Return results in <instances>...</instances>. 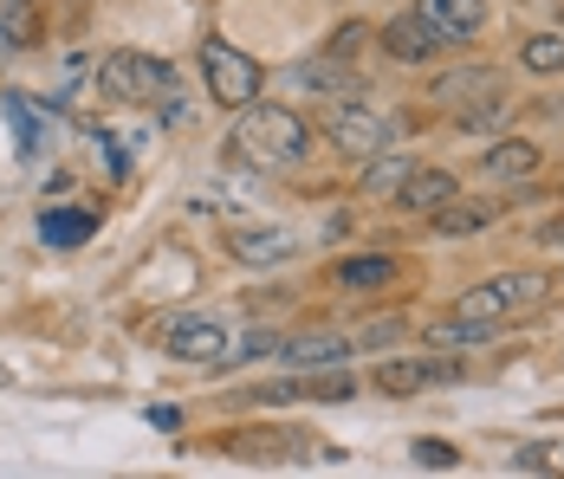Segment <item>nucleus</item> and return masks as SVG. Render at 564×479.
Instances as JSON below:
<instances>
[{"mask_svg": "<svg viewBox=\"0 0 564 479\" xmlns=\"http://www.w3.org/2000/svg\"><path fill=\"white\" fill-rule=\"evenodd\" d=\"M234 143H240V156L260 162V168H292V162L312 150V137H305V123L292 117L285 105H260L240 117V130H234Z\"/></svg>", "mask_w": 564, "mask_h": 479, "instance_id": "1", "label": "nucleus"}, {"mask_svg": "<svg viewBox=\"0 0 564 479\" xmlns=\"http://www.w3.org/2000/svg\"><path fill=\"white\" fill-rule=\"evenodd\" d=\"M552 292V279L545 272H500V279H487V285H474L467 298H460V312L454 318H474V324H500L512 318V312H525L532 298H545Z\"/></svg>", "mask_w": 564, "mask_h": 479, "instance_id": "2", "label": "nucleus"}, {"mask_svg": "<svg viewBox=\"0 0 564 479\" xmlns=\"http://www.w3.org/2000/svg\"><path fill=\"white\" fill-rule=\"evenodd\" d=\"M98 91L117 98V105H150V98H170L175 91V72L150 53H111L98 65Z\"/></svg>", "mask_w": 564, "mask_h": 479, "instance_id": "3", "label": "nucleus"}, {"mask_svg": "<svg viewBox=\"0 0 564 479\" xmlns=\"http://www.w3.org/2000/svg\"><path fill=\"white\" fill-rule=\"evenodd\" d=\"M202 78H208V98L227 110H247L260 91V65L247 53H234L227 40H202Z\"/></svg>", "mask_w": 564, "mask_h": 479, "instance_id": "4", "label": "nucleus"}, {"mask_svg": "<svg viewBox=\"0 0 564 479\" xmlns=\"http://www.w3.org/2000/svg\"><path fill=\"white\" fill-rule=\"evenodd\" d=\"M435 382H460V357H402V363L377 370V389H390V395H422Z\"/></svg>", "mask_w": 564, "mask_h": 479, "instance_id": "5", "label": "nucleus"}, {"mask_svg": "<svg viewBox=\"0 0 564 479\" xmlns=\"http://www.w3.org/2000/svg\"><path fill=\"white\" fill-rule=\"evenodd\" d=\"M170 357H182V363H227V330L215 318H175Z\"/></svg>", "mask_w": 564, "mask_h": 479, "instance_id": "6", "label": "nucleus"}, {"mask_svg": "<svg viewBox=\"0 0 564 479\" xmlns=\"http://www.w3.org/2000/svg\"><path fill=\"white\" fill-rule=\"evenodd\" d=\"M383 46H390V58H402V65H422V58H435V46H442V26H435L429 13H402V20L383 26Z\"/></svg>", "mask_w": 564, "mask_h": 479, "instance_id": "7", "label": "nucleus"}, {"mask_svg": "<svg viewBox=\"0 0 564 479\" xmlns=\"http://www.w3.org/2000/svg\"><path fill=\"white\" fill-rule=\"evenodd\" d=\"M332 143H338L344 156H383L390 130H383V117H370V110H338V117H332Z\"/></svg>", "mask_w": 564, "mask_h": 479, "instance_id": "8", "label": "nucleus"}, {"mask_svg": "<svg viewBox=\"0 0 564 479\" xmlns=\"http://www.w3.org/2000/svg\"><path fill=\"white\" fill-rule=\"evenodd\" d=\"M395 202H402L409 214H442L454 202V175L448 168H422V175L409 168V182L395 188Z\"/></svg>", "mask_w": 564, "mask_h": 479, "instance_id": "9", "label": "nucleus"}, {"mask_svg": "<svg viewBox=\"0 0 564 479\" xmlns=\"http://www.w3.org/2000/svg\"><path fill=\"white\" fill-rule=\"evenodd\" d=\"M422 13L442 26V40H467L487 20V0H422Z\"/></svg>", "mask_w": 564, "mask_h": 479, "instance_id": "10", "label": "nucleus"}, {"mask_svg": "<svg viewBox=\"0 0 564 479\" xmlns=\"http://www.w3.org/2000/svg\"><path fill=\"white\" fill-rule=\"evenodd\" d=\"M344 357H350V337H332V330L285 344V363H299V370H325V363H344Z\"/></svg>", "mask_w": 564, "mask_h": 479, "instance_id": "11", "label": "nucleus"}, {"mask_svg": "<svg viewBox=\"0 0 564 479\" xmlns=\"http://www.w3.org/2000/svg\"><path fill=\"white\" fill-rule=\"evenodd\" d=\"M234 253L253 260V266H267V260H285L292 253V233L285 227H247V233H234Z\"/></svg>", "mask_w": 564, "mask_h": 479, "instance_id": "12", "label": "nucleus"}, {"mask_svg": "<svg viewBox=\"0 0 564 479\" xmlns=\"http://www.w3.org/2000/svg\"><path fill=\"white\" fill-rule=\"evenodd\" d=\"M40 240H46V247H85V240H91V214L53 208L46 220H40Z\"/></svg>", "mask_w": 564, "mask_h": 479, "instance_id": "13", "label": "nucleus"}, {"mask_svg": "<svg viewBox=\"0 0 564 479\" xmlns=\"http://www.w3.org/2000/svg\"><path fill=\"white\" fill-rule=\"evenodd\" d=\"M390 279H395V260H377V253H370V260H344L338 266V285H350V292H383Z\"/></svg>", "mask_w": 564, "mask_h": 479, "instance_id": "14", "label": "nucleus"}, {"mask_svg": "<svg viewBox=\"0 0 564 479\" xmlns=\"http://www.w3.org/2000/svg\"><path fill=\"white\" fill-rule=\"evenodd\" d=\"M40 33H33V7L26 0H0V46L7 53H20V46H33Z\"/></svg>", "mask_w": 564, "mask_h": 479, "instance_id": "15", "label": "nucleus"}, {"mask_svg": "<svg viewBox=\"0 0 564 479\" xmlns=\"http://www.w3.org/2000/svg\"><path fill=\"white\" fill-rule=\"evenodd\" d=\"M494 85H500V78H494L487 65H474V72H448V78H442L435 91H442L448 105H467V98H480V91H494Z\"/></svg>", "mask_w": 564, "mask_h": 479, "instance_id": "16", "label": "nucleus"}, {"mask_svg": "<svg viewBox=\"0 0 564 479\" xmlns=\"http://www.w3.org/2000/svg\"><path fill=\"white\" fill-rule=\"evenodd\" d=\"M539 168V143H500L487 150V175H532Z\"/></svg>", "mask_w": 564, "mask_h": 479, "instance_id": "17", "label": "nucleus"}, {"mask_svg": "<svg viewBox=\"0 0 564 479\" xmlns=\"http://www.w3.org/2000/svg\"><path fill=\"white\" fill-rule=\"evenodd\" d=\"M480 337H494V324H474V318L429 324V344H435V350H460V344H480Z\"/></svg>", "mask_w": 564, "mask_h": 479, "instance_id": "18", "label": "nucleus"}, {"mask_svg": "<svg viewBox=\"0 0 564 479\" xmlns=\"http://www.w3.org/2000/svg\"><path fill=\"white\" fill-rule=\"evenodd\" d=\"M525 65H532V72H564V40H558V33L525 40Z\"/></svg>", "mask_w": 564, "mask_h": 479, "instance_id": "19", "label": "nucleus"}, {"mask_svg": "<svg viewBox=\"0 0 564 479\" xmlns=\"http://www.w3.org/2000/svg\"><path fill=\"white\" fill-rule=\"evenodd\" d=\"M409 182V162H377L370 175H364V195H395Z\"/></svg>", "mask_w": 564, "mask_h": 479, "instance_id": "20", "label": "nucleus"}, {"mask_svg": "<svg viewBox=\"0 0 564 479\" xmlns=\"http://www.w3.org/2000/svg\"><path fill=\"white\" fill-rule=\"evenodd\" d=\"M0 110H7V117H13V130H20V150H33V143H40V117L20 105V98H0Z\"/></svg>", "mask_w": 564, "mask_h": 479, "instance_id": "21", "label": "nucleus"}, {"mask_svg": "<svg viewBox=\"0 0 564 479\" xmlns=\"http://www.w3.org/2000/svg\"><path fill=\"white\" fill-rule=\"evenodd\" d=\"M487 227V208H442V233H474Z\"/></svg>", "mask_w": 564, "mask_h": 479, "instance_id": "22", "label": "nucleus"}, {"mask_svg": "<svg viewBox=\"0 0 564 479\" xmlns=\"http://www.w3.org/2000/svg\"><path fill=\"white\" fill-rule=\"evenodd\" d=\"M273 350H280V337H273V330H247V337H240V350H227V357H247V363H253V357H273Z\"/></svg>", "mask_w": 564, "mask_h": 479, "instance_id": "23", "label": "nucleus"}, {"mask_svg": "<svg viewBox=\"0 0 564 479\" xmlns=\"http://www.w3.org/2000/svg\"><path fill=\"white\" fill-rule=\"evenodd\" d=\"M415 460H422V467H435V473H448L454 447H448V440H415Z\"/></svg>", "mask_w": 564, "mask_h": 479, "instance_id": "24", "label": "nucleus"}, {"mask_svg": "<svg viewBox=\"0 0 564 479\" xmlns=\"http://www.w3.org/2000/svg\"><path fill=\"white\" fill-rule=\"evenodd\" d=\"M0 375H7V370H0Z\"/></svg>", "mask_w": 564, "mask_h": 479, "instance_id": "25", "label": "nucleus"}]
</instances>
